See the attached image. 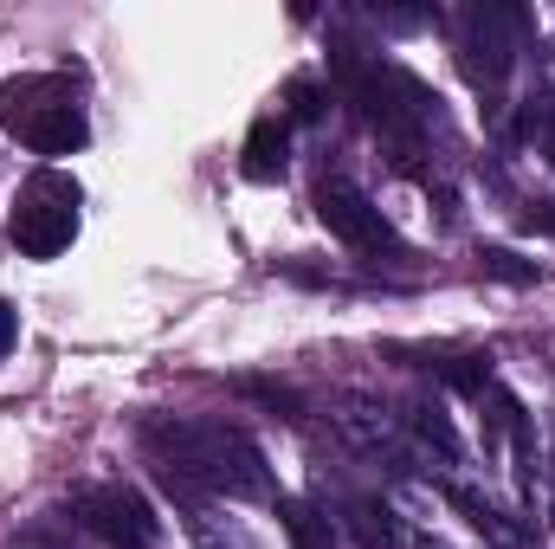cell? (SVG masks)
Instances as JSON below:
<instances>
[{"label": "cell", "mask_w": 555, "mask_h": 549, "mask_svg": "<svg viewBox=\"0 0 555 549\" xmlns=\"http://www.w3.org/2000/svg\"><path fill=\"white\" fill-rule=\"evenodd\" d=\"M517 33H524V13L517 7H472L465 13V65L478 85H498L517 59Z\"/></svg>", "instance_id": "obj_6"}, {"label": "cell", "mask_w": 555, "mask_h": 549, "mask_svg": "<svg viewBox=\"0 0 555 549\" xmlns=\"http://www.w3.org/2000/svg\"><path fill=\"white\" fill-rule=\"evenodd\" d=\"M240 395H259L266 408H284V420H297V413H304V395H297V388H278V382H253V375H246V382H240Z\"/></svg>", "instance_id": "obj_13"}, {"label": "cell", "mask_w": 555, "mask_h": 549, "mask_svg": "<svg viewBox=\"0 0 555 549\" xmlns=\"http://www.w3.org/2000/svg\"><path fill=\"white\" fill-rule=\"evenodd\" d=\"M317 220H323L343 246H356V253H401V240H395V227L382 220V207H375L362 188H349V181H323V188H317Z\"/></svg>", "instance_id": "obj_4"}, {"label": "cell", "mask_w": 555, "mask_h": 549, "mask_svg": "<svg viewBox=\"0 0 555 549\" xmlns=\"http://www.w3.org/2000/svg\"><path fill=\"white\" fill-rule=\"evenodd\" d=\"M284 162H291V130L278 124V117H259L253 124V137H246V181H278L284 175Z\"/></svg>", "instance_id": "obj_8"}, {"label": "cell", "mask_w": 555, "mask_h": 549, "mask_svg": "<svg viewBox=\"0 0 555 549\" xmlns=\"http://www.w3.org/2000/svg\"><path fill=\"white\" fill-rule=\"evenodd\" d=\"M13 336H20V310H13V304L0 297V356L13 349Z\"/></svg>", "instance_id": "obj_15"}, {"label": "cell", "mask_w": 555, "mask_h": 549, "mask_svg": "<svg viewBox=\"0 0 555 549\" xmlns=\"http://www.w3.org/2000/svg\"><path fill=\"white\" fill-rule=\"evenodd\" d=\"M291 117H304V124H317L323 117V85H310V78H291Z\"/></svg>", "instance_id": "obj_14"}, {"label": "cell", "mask_w": 555, "mask_h": 549, "mask_svg": "<svg viewBox=\"0 0 555 549\" xmlns=\"http://www.w3.org/2000/svg\"><path fill=\"white\" fill-rule=\"evenodd\" d=\"M52 91H59V85H46V78H13V85H0V124L20 130V142L39 149V155H72V149H85L91 124H85V111H78L72 98H52Z\"/></svg>", "instance_id": "obj_2"}, {"label": "cell", "mask_w": 555, "mask_h": 549, "mask_svg": "<svg viewBox=\"0 0 555 549\" xmlns=\"http://www.w3.org/2000/svg\"><path fill=\"white\" fill-rule=\"evenodd\" d=\"M349 531H356L362 549H414L408 524H401L395 505H382V498H356V505H349Z\"/></svg>", "instance_id": "obj_7"}, {"label": "cell", "mask_w": 555, "mask_h": 549, "mask_svg": "<svg viewBox=\"0 0 555 549\" xmlns=\"http://www.w3.org/2000/svg\"><path fill=\"white\" fill-rule=\"evenodd\" d=\"M336 420H343V433H349L362 452H388V459H408V452H401V439H395V420H388L382 408H369V401H343V413H336Z\"/></svg>", "instance_id": "obj_9"}, {"label": "cell", "mask_w": 555, "mask_h": 549, "mask_svg": "<svg viewBox=\"0 0 555 549\" xmlns=\"http://www.w3.org/2000/svg\"><path fill=\"white\" fill-rule=\"evenodd\" d=\"M414 433L433 446V452H439V459H465V439L452 433V420H446L439 408H420L414 413Z\"/></svg>", "instance_id": "obj_11"}, {"label": "cell", "mask_w": 555, "mask_h": 549, "mask_svg": "<svg viewBox=\"0 0 555 549\" xmlns=\"http://www.w3.org/2000/svg\"><path fill=\"white\" fill-rule=\"evenodd\" d=\"M72 240H78V181L39 175L26 188V201L13 207V246L26 259H59Z\"/></svg>", "instance_id": "obj_3"}, {"label": "cell", "mask_w": 555, "mask_h": 549, "mask_svg": "<svg viewBox=\"0 0 555 549\" xmlns=\"http://www.w3.org/2000/svg\"><path fill=\"white\" fill-rule=\"evenodd\" d=\"M414 549H446V544H433V537H420V544Z\"/></svg>", "instance_id": "obj_17"}, {"label": "cell", "mask_w": 555, "mask_h": 549, "mask_svg": "<svg viewBox=\"0 0 555 549\" xmlns=\"http://www.w3.org/2000/svg\"><path fill=\"white\" fill-rule=\"evenodd\" d=\"M155 472H175L194 491H220V498H272V472L266 452L220 420H149L142 426Z\"/></svg>", "instance_id": "obj_1"}, {"label": "cell", "mask_w": 555, "mask_h": 549, "mask_svg": "<svg viewBox=\"0 0 555 549\" xmlns=\"http://www.w3.org/2000/svg\"><path fill=\"white\" fill-rule=\"evenodd\" d=\"M524 227H543V233H555V201H543V207H530V214H524Z\"/></svg>", "instance_id": "obj_16"}, {"label": "cell", "mask_w": 555, "mask_h": 549, "mask_svg": "<svg viewBox=\"0 0 555 549\" xmlns=\"http://www.w3.org/2000/svg\"><path fill=\"white\" fill-rule=\"evenodd\" d=\"M78 518L117 549L155 544V511H149V498H142L137 485H98V491H85L78 498Z\"/></svg>", "instance_id": "obj_5"}, {"label": "cell", "mask_w": 555, "mask_h": 549, "mask_svg": "<svg viewBox=\"0 0 555 549\" xmlns=\"http://www.w3.org/2000/svg\"><path fill=\"white\" fill-rule=\"evenodd\" d=\"M278 524H284L291 549H336L330 518H323L317 505H304V498H278Z\"/></svg>", "instance_id": "obj_10"}, {"label": "cell", "mask_w": 555, "mask_h": 549, "mask_svg": "<svg viewBox=\"0 0 555 549\" xmlns=\"http://www.w3.org/2000/svg\"><path fill=\"white\" fill-rule=\"evenodd\" d=\"M478 266L491 278H504V284H530V278H537V259H524V253H511V246H485Z\"/></svg>", "instance_id": "obj_12"}]
</instances>
